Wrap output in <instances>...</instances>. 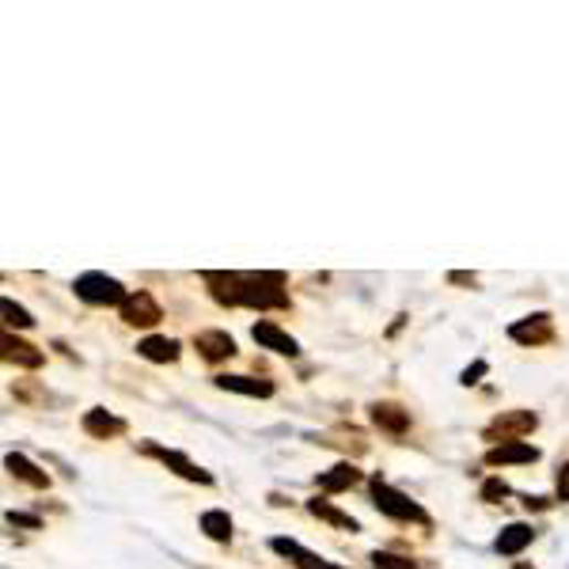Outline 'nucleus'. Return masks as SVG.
Instances as JSON below:
<instances>
[{
  "mask_svg": "<svg viewBox=\"0 0 569 569\" xmlns=\"http://www.w3.org/2000/svg\"><path fill=\"white\" fill-rule=\"evenodd\" d=\"M201 282L209 285L217 304L228 308H288V293H285V274L266 270V274H221V270H206Z\"/></svg>",
  "mask_w": 569,
  "mask_h": 569,
  "instance_id": "f257e3e1",
  "label": "nucleus"
},
{
  "mask_svg": "<svg viewBox=\"0 0 569 569\" xmlns=\"http://www.w3.org/2000/svg\"><path fill=\"white\" fill-rule=\"evenodd\" d=\"M372 502L376 509H380L383 516H391V520H414V524H429V513L422 509V505L414 502V497H407L402 489L388 486L380 475L372 478Z\"/></svg>",
  "mask_w": 569,
  "mask_h": 569,
  "instance_id": "f03ea898",
  "label": "nucleus"
},
{
  "mask_svg": "<svg viewBox=\"0 0 569 569\" xmlns=\"http://www.w3.org/2000/svg\"><path fill=\"white\" fill-rule=\"evenodd\" d=\"M73 288L84 304H95V308H110V304H118L122 308V304L129 301L126 285H122L118 277H107V274H81L73 282Z\"/></svg>",
  "mask_w": 569,
  "mask_h": 569,
  "instance_id": "7ed1b4c3",
  "label": "nucleus"
},
{
  "mask_svg": "<svg viewBox=\"0 0 569 569\" xmlns=\"http://www.w3.org/2000/svg\"><path fill=\"white\" fill-rule=\"evenodd\" d=\"M539 418L531 410H502L494 422L486 425V441L509 444V441H524L528 433H536Z\"/></svg>",
  "mask_w": 569,
  "mask_h": 569,
  "instance_id": "20e7f679",
  "label": "nucleus"
},
{
  "mask_svg": "<svg viewBox=\"0 0 569 569\" xmlns=\"http://www.w3.org/2000/svg\"><path fill=\"white\" fill-rule=\"evenodd\" d=\"M509 338L520 341V346H547V341H555V319H550L547 312H536V315H528V319H516L509 327Z\"/></svg>",
  "mask_w": 569,
  "mask_h": 569,
  "instance_id": "39448f33",
  "label": "nucleus"
},
{
  "mask_svg": "<svg viewBox=\"0 0 569 569\" xmlns=\"http://www.w3.org/2000/svg\"><path fill=\"white\" fill-rule=\"evenodd\" d=\"M145 452L148 455H156L160 463H168V467L175 471L179 478H187V483H201V486H209L213 483V475L209 471H201L198 463H190L182 452H175V449H164V444H145Z\"/></svg>",
  "mask_w": 569,
  "mask_h": 569,
  "instance_id": "423d86ee",
  "label": "nucleus"
},
{
  "mask_svg": "<svg viewBox=\"0 0 569 569\" xmlns=\"http://www.w3.org/2000/svg\"><path fill=\"white\" fill-rule=\"evenodd\" d=\"M122 319H126L129 327H156V323L164 319V312L152 293H129V301L122 304Z\"/></svg>",
  "mask_w": 569,
  "mask_h": 569,
  "instance_id": "0eeeda50",
  "label": "nucleus"
},
{
  "mask_svg": "<svg viewBox=\"0 0 569 569\" xmlns=\"http://www.w3.org/2000/svg\"><path fill=\"white\" fill-rule=\"evenodd\" d=\"M539 449L528 441H509V444H494L486 452V467H516V463H536Z\"/></svg>",
  "mask_w": 569,
  "mask_h": 569,
  "instance_id": "6e6552de",
  "label": "nucleus"
},
{
  "mask_svg": "<svg viewBox=\"0 0 569 569\" xmlns=\"http://www.w3.org/2000/svg\"><path fill=\"white\" fill-rule=\"evenodd\" d=\"M369 418L376 429H383V433H391V436H402L410 429V410H402L399 402H372Z\"/></svg>",
  "mask_w": 569,
  "mask_h": 569,
  "instance_id": "1a4fd4ad",
  "label": "nucleus"
},
{
  "mask_svg": "<svg viewBox=\"0 0 569 569\" xmlns=\"http://www.w3.org/2000/svg\"><path fill=\"white\" fill-rule=\"evenodd\" d=\"M251 338H255L262 349H274V354H282V357H296V354H301V346H296V338H293V335H285L282 327H274V323H266V319L251 327Z\"/></svg>",
  "mask_w": 569,
  "mask_h": 569,
  "instance_id": "9d476101",
  "label": "nucleus"
},
{
  "mask_svg": "<svg viewBox=\"0 0 569 569\" xmlns=\"http://www.w3.org/2000/svg\"><path fill=\"white\" fill-rule=\"evenodd\" d=\"M194 349L209 365H217V361L235 357V338L224 335V330H201V335H194Z\"/></svg>",
  "mask_w": 569,
  "mask_h": 569,
  "instance_id": "9b49d317",
  "label": "nucleus"
},
{
  "mask_svg": "<svg viewBox=\"0 0 569 569\" xmlns=\"http://www.w3.org/2000/svg\"><path fill=\"white\" fill-rule=\"evenodd\" d=\"M0 346H4V361L8 365H20V369H42V361H46V354H42L39 346H31V341L15 338L12 330H8Z\"/></svg>",
  "mask_w": 569,
  "mask_h": 569,
  "instance_id": "f8f14e48",
  "label": "nucleus"
},
{
  "mask_svg": "<svg viewBox=\"0 0 569 569\" xmlns=\"http://www.w3.org/2000/svg\"><path fill=\"white\" fill-rule=\"evenodd\" d=\"M217 388L235 391V396H247V399H270V396H274V383L255 380V376H217Z\"/></svg>",
  "mask_w": 569,
  "mask_h": 569,
  "instance_id": "ddd939ff",
  "label": "nucleus"
},
{
  "mask_svg": "<svg viewBox=\"0 0 569 569\" xmlns=\"http://www.w3.org/2000/svg\"><path fill=\"white\" fill-rule=\"evenodd\" d=\"M84 433L99 436V441H110V436L126 433V422H122V418H114V414H107L103 407H95V410H87V414H84Z\"/></svg>",
  "mask_w": 569,
  "mask_h": 569,
  "instance_id": "4468645a",
  "label": "nucleus"
},
{
  "mask_svg": "<svg viewBox=\"0 0 569 569\" xmlns=\"http://www.w3.org/2000/svg\"><path fill=\"white\" fill-rule=\"evenodd\" d=\"M4 467L12 471V475L20 478V483H28V486H34V489H46V486H50V475H46V471H39V467H34V463L28 460V455H20V452H8V455H4Z\"/></svg>",
  "mask_w": 569,
  "mask_h": 569,
  "instance_id": "2eb2a0df",
  "label": "nucleus"
},
{
  "mask_svg": "<svg viewBox=\"0 0 569 569\" xmlns=\"http://www.w3.org/2000/svg\"><path fill=\"white\" fill-rule=\"evenodd\" d=\"M531 539H536V528H531V524H509V528L497 536L494 550H497V555H505V558H513V555H520Z\"/></svg>",
  "mask_w": 569,
  "mask_h": 569,
  "instance_id": "dca6fc26",
  "label": "nucleus"
},
{
  "mask_svg": "<svg viewBox=\"0 0 569 569\" xmlns=\"http://www.w3.org/2000/svg\"><path fill=\"white\" fill-rule=\"evenodd\" d=\"M137 354H141L145 361L171 365V361H179V341H175V338H160V335H148V338H141Z\"/></svg>",
  "mask_w": 569,
  "mask_h": 569,
  "instance_id": "f3484780",
  "label": "nucleus"
},
{
  "mask_svg": "<svg viewBox=\"0 0 569 569\" xmlns=\"http://www.w3.org/2000/svg\"><path fill=\"white\" fill-rule=\"evenodd\" d=\"M319 489H327V494H341V489H349V486H357L361 483V471L354 467V463H338V467H330V471H323L319 478Z\"/></svg>",
  "mask_w": 569,
  "mask_h": 569,
  "instance_id": "a211bd4d",
  "label": "nucleus"
},
{
  "mask_svg": "<svg viewBox=\"0 0 569 569\" xmlns=\"http://www.w3.org/2000/svg\"><path fill=\"white\" fill-rule=\"evenodd\" d=\"M308 513H312V516H319V520H327V524H335V528L357 531V520H354V516L341 513V509H335V505L323 502V497H315V502H308Z\"/></svg>",
  "mask_w": 569,
  "mask_h": 569,
  "instance_id": "6ab92c4d",
  "label": "nucleus"
},
{
  "mask_svg": "<svg viewBox=\"0 0 569 569\" xmlns=\"http://www.w3.org/2000/svg\"><path fill=\"white\" fill-rule=\"evenodd\" d=\"M201 531H206L213 542H228L232 539V520H228V513H221V509H209V513H201Z\"/></svg>",
  "mask_w": 569,
  "mask_h": 569,
  "instance_id": "aec40b11",
  "label": "nucleus"
},
{
  "mask_svg": "<svg viewBox=\"0 0 569 569\" xmlns=\"http://www.w3.org/2000/svg\"><path fill=\"white\" fill-rule=\"evenodd\" d=\"M270 547H274L282 558H293V562L301 566V569H312L315 562H319V558L308 555V550H304L301 542H293V539H274V542H270Z\"/></svg>",
  "mask_w": 569,
  "mask_h": 569,
  "instance_id": "412c9836",
  "label": "nucleus"
},
{
  "mask_svg": "<svg viewBox=\"0 0 569 569\" xmlns=\"http://www.w3.org/2000/svg\"><path fill=\"white\" fill-rule=\"evenodd\" d=\"M0 312H4V323L8 327H20V330H28V327H34V319H31V312L28 308H20V304L15 301H0Z\"/></svg>",
  "mask_w": 569,
  "mask_h": 569,
  "instance_id": "4be33fe9",
  "label": "nucleus"
},
{
  "mask_svg": "<svg viewBox=\"0 0 569 569\" xmlns=\"http://www.w3.org/2000/svg\"><path fill=\"white\" fill-rule=\"evenodd\" d=\"M372 569H418L410 558H399V555H383V550H376L372 555Z\"/></svg>",
  "mask_w": 569,
  "mask_h": 569,
  "instance_id": "5701e85b",
  "label": "nucleus"
},
{
  "mask_svg": "<svg viewBox=\"0 0 569 569\" xmlns=\"http://www.w3.org/2000/svg\"><path fill=\"white\" fill-rule=\"evenodd\" d=\"M502 497H509V486H505L502 478H486V483H483V502H502Z\"/></svg>",
  "mask_w": 569,
  "mask_h": 569,
  "instance_id": "b1692460",
  "label": "nucleus"
},
{
  "mask_svg": "<svg viewBox=\"0 0 569 569\" xmlns=\"http://www.w3.org/2000/svg\"><path fill=\"white\" fill-rule=\"evenodd\" d=\"M486 376V361H475L471 365V369H463V376H460V383L463 388H471V383H478Z\"/></svg>",
  "mask_w": 569,
  "mask_h": 569,
  "instance_id": "393cba45",
  "label": "nucleus"
},
{
  "mask_svg": "<svg viewBox=\"0 0 569 569\" xmlns=\"http://www.w3.org/2000/svg\"><path fill=\"white\" fill-rule=\"evenodd\" d=\"M8 524H12V528H42L39 516H28V513H8Z\"/></svg>",
  "mask_w": 569,
  "mask_h": 569,
  "instance_id": "a878e982",
  "label": "nucleus"
},
{
  "mask_svg": "<svg viewBox=\"0 0 569 569\" xmlns=\"http://www.w3.org/2000/svg\"><path fill=\"white\" fill-rule=\"evenodd\" d=\"M558 502H569V463H562V471H558Z\"/></svg>",
  "mask_w": 569,
  "mask_h": 569,
  "instance_id": "bb28decb",
  "label": "nucleus"
},
{
  "mask_svg": "<svg viewBox=\"0 0 569 569\" xmlns=\"http://www.w3.org/2000/svg\"><path fill=\"white\" fill-rule=\"evenodd\" d=\"M449 282L452 285H478V277L475 274H449Z\"/></svg>",
  "mask_w": 569,
  "mask_h": 569,
  "instance_id": "cd10ccee",
  "label": "nucleus"
},
{
  "mask_svg": "<svg viewBox=\"0 0 569 569\" xmlns=\"http://www.w3.org/2000/svg\"><path fill=\"white\" fill-rule=\"evenodd\" d=\"M524 505H528V509H547V497H524Z\"/></svg>",
  "mask_w": 569,
  "mask_h": 569,
  "instance_id": "c85d7f7f",
  "label": "nucleus"
},
{
  "mask_svg": "<svg viewBox=\"0 0 569 569\" xmlns=\"http://www.w3.org/2000/svg\"><path fill=\"white\" fill-rule=\"evenodd\" d=\"M312 569H346V566H335V562H323V558H319V562H315Z\"/></svg>",
  "mask_w": 569,
  "mask_h": 569,
  "instance_id": "c756f323",
  "label": "nucleus"
},
{
  "mask_svg": "<svg viewBox=\"0 0 569 569\" xmlns=\"http://www.w3.org/2000/svg\"><path fill=\"white\" fill-rule=\"evenodd\" d=\"M516 569H531V566H516Z\"/></svg>",
  "mask_w": 569,
  "mask_h": 569,
  "instance_id": "7c9ffc66",
  "label": "nucleus"
}]
</instances>
